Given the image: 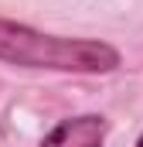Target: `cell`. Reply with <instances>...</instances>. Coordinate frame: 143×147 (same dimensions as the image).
Here are the masks:
<instances>
[{
  "label": "cell",
  "mask_w": 143,
  "mask_h": 147,
  "mask_svg": "<svg viewBox=\"0 0 143 147\" xmlns=\"http://www.w3.org/2000/svg\"><path fill=\"white\" fill-rule=\"evenodd\" d=\"M0 62L55 72H112L119 65V55L106 41L41 34L27 24L0 17Z\"/></svg>",
  "instance_id": "cell-1"
},
{
  "label": "cell",
  "mask_w": 143,
  "mask_h": 147,
  "mask_svg": "<svg viewBox=\"0 0 143 147\" xmlns=\"http://www.w3.org/2000/svg\"><path fill=\"white\" fill-rule=\"evenodd\" d=\"M102 137H106V123L99 116H75L58 123L41 147H102Z\"/></svg>",
  "instance_id": "cell-2"
},
{
  "label": "cell",
  "mask_w": 143,
  "mask_h": 147,
  "mask_svg": "<svg viewBox=\"0 0 143 147\" xmlns=\"http://www.w3.org/2000/svg\"><path fill=\"white\" fill-rule=\"evenodd\" d=\"M136 147H143V137H140V144H136Z\"/></svg>",
  "instance_id": "cell-3"
}]
</instances>
